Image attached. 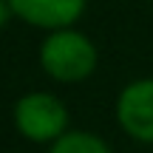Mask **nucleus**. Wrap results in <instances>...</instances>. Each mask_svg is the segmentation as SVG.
Masks as SVG:
<instances>
[{
	"mask_svg": "<svg viewBox=\"0 0 153 153\" xmlns=\"http://www.w3.org/2000/svg\"><path fill=\"white\" fill-rule=\"evenodd\" d=\"M119 125L139 142H153V76L133 79L116 99Z\"/></svg>",
	"mask_w": 153,
	"mask_h": 153,
	"instance_id": "3",
	"label": "nucleus"
},
{
	"mask_svg": "<svg viewBox=\"0 0 153 153\" xmlns=\"http://www.w3.org/2000/svg\"><path fill=\"white\" fill-rule=\"evenodd\" d=\"M40 62L54 79L79 82L97 68V48L85 34L74 28H57L40 45Z\"/></svg>",
	"mask_w": 153,
	"mask_h": 153,
	"instance_id": "1",
	"label": "nucleus"
},
{
	"mask_svg": "<svg viewBox=\"0 0 153 153\" xmlns=\"http://www.w3.org/2000/svg\"><path fill=\"white\" fill-rule=\"evenodd\" d=\"M11 14L43 28H65L85 9V0H6Z\"/></svg>",
	"mask_w": 153,
	"mask_h": 153,
	"instance_id": "4",
	"label": "nucleus"
},
{
	"mask_svg": "<svg viewBox=\"0 0 153 153\" xmlns=\"http://www.w3.org/2000/svg\"><path fill=\"white\" fill-rule=\"evenodd\" d=\"M48 153H111V148L94 133H65L54 142Z\"/></svg>",
	"mask_w": 153,
	"mask_h": 153,
	"instance_id": "5",
	"label": "nucleus"
},
{
	"mask_svg": "<svg viewBox=\"0 0 153 153\" xmlns=\"http://www.w3.org/2000/svg\"><path fill=\"white\" fill-rule=\"evenodd\" d=\"M9 14H11V9H9V3H6V0H0V28L6 26V20H9Z\"/></svg>",
	"mask_w": 153,
	"mask_h": 153,
	"instance_id": "6",
	"label": "nucleus"
},
{
	"mask_svg": "<svg viewBox=\"0 0 153 153\" xmlns=\"http://www.w3.org/2000/svg\"><path fill=\"white\" fill-rule=\"evenodd\" d=\"M14 125L31 142H51L65 136L68 111L54 94L34 91L17 99L14 105Z\"/></svg>",
	"mask_w": 153,
	"mask_h": 153,
	"instance_id": "2",
	"label": "nucleus"
}]
</instances>
